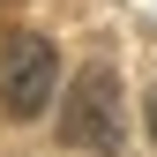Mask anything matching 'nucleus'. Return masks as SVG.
I'll return each mask as SVG.
<instances>
[{
	"mask_svg": "<svg viewBox=\"0 0 157 157\" xmlns=\"http://www.w3.org/2000/svg\"><path fill=\"white\" fill-rule=\"evenodd\" d=\"M150 135H157V90H150Z\"/></svg>",
	"mask_w": 157,
	"mask_h": 157,
	"instance_id": "7ed1b4c3",
	"label": "nucleus"
},
{
	"mask_svg": "<svg viewBox=\"0 0 157 157\" xmlns=\"http://www.w3.org/2000/svg\"><path fill=\"white\" fill-rule=\"evenodd\" d=\"M60 90V52L45 37H8V60H0V105L8 120H37Z\"/></svg>",
	"mask_w": 157,
	"mask_h": 157,
	"instance_id": "f03ea898",
	"label": "nucleus"
},
{
	"mask_svg": "<svg viewBox=\"0 0 157 157\" xmlns=\"http://www.w3.org/2000/svg\"><path fill=\"white\" fill-rule=\"evenodd\" d=\"M60 142L120 157V75L112 67H82L75 75V90L60 97Z\"/></svg>",
	"mask_w": 157,
	"mask_h": 157,
	"instance_id": "f257e3e1",
	"label": "nucleus"
}]
</instances>
